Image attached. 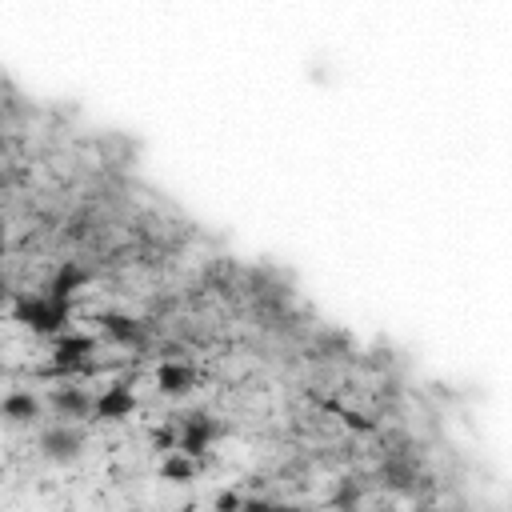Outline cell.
<instances>
[{
    "label": "cell",
    "instance_id": "cell-1",
    "mask_svg": "<svg viewBox=\"0 0 512 512\" xmlns=\"http://www.w3.org/2000/svg\"><path fill=\"white\" fill-rule=\"evenodd\" d=\"M72 300H56L48 292H20L12 300V320H20L24 328H32L36 336H64L72 324Z\"/></svg>",
    "mask_w": 512,
    "mask_h": 512
},
{
    "label": "cell",
    "instance_id": "cell-5",
    "mask_svg": "<svg viewBox=\"0 0 512 512\" xmlns=\"http://www.w3.org/2000/svg\"><path fill=\"white\" fill-rule=\"evenodd\" d=\"M44 404H48V412H52L56 420H68V424L92 420V412H96V396L84 392L80 384H56V388L44 396Z\"/></svg>",
    "mask_w": 512,
    "mask_h": 512
},
{
    "label": "cell",
    "instance_id": "cell-13",
    "mask_svg": "<svg viewBox=\"0 0 512 512\" xmlns=\"http://www.w3.org/2000/svg\"><path fill=\"white\" fill-rule=\"evenodd\" d=\"M244 512H292V508L280 504V500H268V496H248L244 500Z\"/></svg>",
    "mask_w": 512,
    "mask_h": 512
},
{
    "label": "cell",
    "instance_id": "cell-12",
    "mask_svg": "<svg viewBox=\"0 0 512 512\" xmlns=\"http://www.w3.org/2000/svg\"><path fill=\"white\" fill-rule=\"evenodd\" d=\"M196 472H200V460H196V456L168 452V456L160 460V476H164V480H172V484H184V480H192Z\"/></svg>",
    "mask_w": 512,
    "mask_h": 512
},
{
    "label": "cell",
    "instance_id": "cell-4",
    "mask_svg": "<svg viewBox=\"0 0 512 512\" xmlns=\"http://www.w3.org/2000/svg\"><path fill=\"white\" fill-rule=\"evenodd\" d=\"M92 320H96V328H100L112 344H120V348H144V344H148V324H144L140 316H132V312L100 308Z\"/></svg>",
    "mask_w": 512,
    "mask_h": 512
},
{
    "label": "cell",
    "instance_id": "cell-15",
    "mask_svg": "<svg viewBox=\"0 0 512 512\" xmlns=\"http://www.w3.org/2000/svg\"><path fill=\"white\" fill-rule=\"evenodd\" d=\"M292 512H296V508H292Z\"/></svg>",
    "mask_w": 512,
    "mask_h": 512
},
{
    "label": "cell",
    "instance_id": "cell-3",
    "mask_svg": "<svg viewBox=\"0 0 512 512\" xmlns=\"http://www.w3.org/2000/svg\"><path fill=\"white\" fill-rule=\"evenodd\" d=\"M40 456L52 460V464H72L80 452H84V432L68 420H52L48 428H40V440H36Z\"/></svg>",
    "mask_w": 512,
    "mask_h": 512
},
{
    "label": "cell",
    "instance_id": "cell-11",
    "mask_svg": "<svg viewBox=\"0 0 512 512\" xmlns=\"http://www.w3.org/2000/svg\"><path fill=\"white\" fill-rule=\"evenodd\" d=\"M380 480H384V488H392V492H412V488H416V464L404 460V456H388L384 468H380Z\"/></svg>",
    "mask_w": 512,
    "mask_h": 512
},
{
    "label": "cell",
    "instance_id": "cell-2",
    "mask_svg": "<svg viewBox=\"0 0 512 512\" xmlns=\"http://www.w3.org/2000/svg\"><path fill=\"white\" fill-rule=\"evenodd\" d=\"M96 360V336L88 332H64L52 340V352H48V368L44 376L52 380H68V376H88Z\"/></svg>",
    "mask_w": 512,
    "mask_h": 512
},
{
    "label": "cell",
    "instance_id": "cell-14",
    "mask_svg": "<svg viewBox=\"0 0 512 512\" xmlns=\"http://www.w3.org/2000/svg\"><path fill=\"white\" fill-rule=\"evenodd\" d=\"M212 512H244V496H236V492H220V496L212 500Z\"/></svg>",
    "mask_w": 512,
    "mask_h": 512
},
{
    "label": "cell",
    "instance_id": "cell-7",
    "mask_svg": "<svg viewBox=\"0 0 512 512\" xmlns=\"http://www.w3.org/2000/svg\"><path fill=\"white\" fill-rule=\"evenodd\" d=\"M132 412H136V392H132V384H128V380H112V384L96 396V412H92V420L112 424V420H128Z\"/></svg>",
    "mask_w": 512,
    "mask_h": 512
},
{
    "label": "cell",
    "instance_id": "cell-8",
    "mask_svg": "<svg viewBox=\"0 0 512 512\" xmlns=\"http://www.w3.org/2000/svg\"><path fill=\"white\" fill-rule=\"evenodd\" d=\"M92 280V272L84 268V264H76V260H64V264H56V272L48 276V284H44V292L48 296H56V300H72L84 284Z\"/></svg>",
    "mask_w": 512,
    "mask_h": 512
},
{
    "label": "cell",
    "instance_id": "cell-6",
    "mask_svg": "<svg viewBox=\"0 0 512 512\" xmlns=\"http://www.w3.org/2000/svg\"><path fill=\"white\" fill-rule=\"evenodd\" d=\"M220 436H224V424L212 420L208 412H188V416L180 420V452H184V456H196V460H200Z\"/></svg>",
    "mask_w": 512,
    "mask_h": 512
},
{
    "label": "cell",
    "instance_id": "cell-10",
    "mask_svg": "<svg viewBox=\"0 0 512 512\" xmlns=\"http://www.w3.org/2000/svg\"><path fill=\"white\" fill-rule=\"evenodd\" d=\"M44 408H48V404H44L36 392H28V388H12V392L4 396V416H8L12 424H32V420H40Z\"/></svg>",
    "mask_w": 512,
    "mask_h": 512
},
{
    "label": "cell",
    "instance_id": "cell-9",
    "mask_svg": "<svg viewBox=\"0 0 512 512\" xmlns=\"http://www.w3.org/2000/svg\"><path fill=\"white\" fill-rule=\"evenodd\" d=\"M196 368L192 364H184V360H164L160 368H156V388H160V396H188L192 388H196Z\"/></svg>",
    "mask_w": 512,
    "mask_h": 512
}]
</instances>
